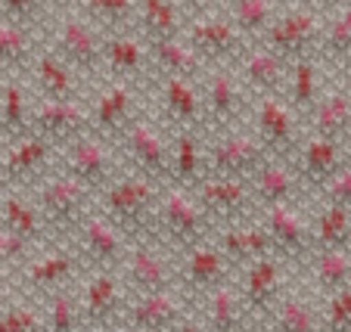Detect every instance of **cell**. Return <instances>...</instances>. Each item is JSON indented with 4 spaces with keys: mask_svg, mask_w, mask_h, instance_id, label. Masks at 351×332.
Returning <instances> with one entry per match:
<instances>
[{
    "mask_svg": "<svg viewBox=\"0 0 351 332\" xmlns=\"http://www.w3.org/2000/svg\"><path fill=\"white\" fill-rule=\"evenodd\" d=\"M115 153L121 162L131 165V174H137V177L153 180L159 186L171 183V143L143 115L128 125V131L115 143Z\"/></svg>",
    "mask_w": 351,
    "mask_h": 332,
    "instance_id": "52a82bcc",
    "label": "cell"
},
{
    "mask_svg": "<svg viewBox=\"0 0 351 332\" xmlns=\"http://www.w3.org/2000/svg\"><path fill=\"white\" fill-rule=\"evenodd\" d=\"M32 133L47 140L60 153L72 140L90 133V118H87L84 103H47L38 100L32 106Z\"/></svg>",
    "mask_w": 351,
    "mask_h": 332,
    "instance_id": "603a6c76",
    "label": "cell"
},
{
    "mask_svg": "<svg viewBox=\"0 0 351 332\" xmlns=\"http://www.w3.org/2000/svg\"><path fill=\"white\" fill-rule=\"evenodd\" d=\"M267 332H324L320 326V311L311 301L298 298V295H283L277 311L265 323Z\"/></svg>",
    "mask_w": 351,
    "mask_h": 332,
    "instance_id": "f6af8a7d",
    "label": "cell"
},
{
    "mask_svg": "<svg viewBox=\"0 0 351 332\" xmlns=\"http://www.w3.org/2000/svg\"><path fill=\"white\" fill-rule=\"evenodd\" d=\"M56 165V149L47 140L28 137L0 149V193H22L38 186Z\"/></svg>",
    "mask_w": 351,
    "mask_h": 332,
    "instance_id": "8fae6325",
    "label": "cell"
},
{
    "mask_svg": "<svg viewBox=\"0 0 351 332\" xmlns=\"http://www.w3.org/2000/svg\"><path fill=\"white\" fill-rule=\"evenodd\" d=\"M286 106L292 109L295 118H308L317 106V100L324 97V68L317 60H298L289 66L286 75Z\"/></svg>",
    "mask_w": 351,
    "mask_h": 332,
    "instance_id": "836d02e7",
    "label": "cell"
},
{
    "mask_svg": "<svg viewBox=\"0 0 351 332\" xmlns=\"http://www.w3.org/2000/svg\"><path fill=\"white\" fill-rule=\"evenodd\" d=\"M103 68L115 78V84L143 87L146 81H153L149 50H146V44L134 31L103 38Z\"/></svg>",
    "mask_w": 351,
    "mask_h": 332,
    "instance_id": "d4e9b609",
    "label": "cell"
},
{
    "mask_svg": "<svg viewBox=\"0 0 351 332\" xmlns=\"http://www.w3.org/2000/svg\"><path fill=\"white\" fill-rule=\"evenodd\" d=\"M0 227L13 236L25 240L28 246L38 248L44 242V224L34 208V202L25 193H3L0 196Z\"/></svg>",
    "mask_w": 351,
    "mask_h": 332,
    "instance_id": "ab89813d",
    "label": "cell"
},
{
    "mask_svg": "<svg viewBox=\"0 0 351 332\" xmlns=\"http://www.w3.org/2000/svg\"><path fill=\"white\" fill-rule=\"evenodd\" d=\"M308 127H311L308 137L351 146V90H348V84L324 87V97L317 100L314 112L308 115Z\"/></svg>",
    "mask_w": 351,
    "mask_h": 332,
    "instance_id": "f546056e",
    "label": "cell"
},
{
    "mask_svg": "<svg viewBox=\"0 0 351 332\" xmlns=\"http://www.w3.org/2000/svg\"><path fill=\"white\" fill-rule=\"evenodd\" d=\"M320 326H324V332H351V289H342V292L324 298Z\"/></svg>",
    "mask_w": 351,
    "mask_h": 332,
    "instance_id": "681fc988",
    "label": "cell"
},
{
    "mask_svg": "<svg viewBox=\"0 0 351 332\" xmlns=\"http://www.w3.org/2000/svg\"><path fill=\"white\" fill-rule=\"evenodd\" d=\"M252 137L265 146V153L274 162H286V165L292 162V155L298 153L302 140H305L302 127H298V118L283 103V97H258Z\"/></svg>",
    "mask_w": 351,
    "mask_h": 332,
    "instance_id": "e0dca14e",
    "label": "cell"
},
{
    "mask_svg": "<svg viewBox=\"0 0 351 332\" xmlns=\"http://www.w3.org/2000/svg\"><path fill=\"white\" fill-rule=\"evenodd\" d=\"M32 81L38 97L47 103H84L81 78L47 44L40 47V53L32 62Z\"/></svg>",
    "mask_w": 351,
    "mask_h": 332,
    "instance_id": "83f0119b",
    "label": "cell"
},
{
    "mask_svg": "<svg viewBox=\"0 0 351 332\" xmlns=\"http://www.w3.org/2000/svg\"><path fill=\"white\" fill-rule=\"evenodd\" d=\"M87 118H90V133L106 143H119V137L128 131L134 118H140L137 109V87L128 84H109L106 90H99L93 103L87 106Z\"/></svg>",
    "mask_w": 351,
    "mask_h": 332,
    "instance_id": "7402d4cb",
    "label": "cell"
},
{
    "mask_svg": "<svg viewBox=\"0 0 351 332\" xmlns=\"http://www.w3.org/2000/svg\"><path fill=\"white\" fill-rule=\"evenodd\" d=\"M115 332H134V329H128V326H119V329H115Z\"/></svg>",
    "mask_w": 351,
    "mask_h": 332,
    "instance_id": "11a10c76",
    "label": "cell"
},
{
    "mask_svg": "<svg viewBox=\"0 0 351 332\" xmlns=\"http://www.w3.org/2000/svg\"><path fill=\"white\" fill-rule=\"evenodd\" d=\"M128 298L143 295L178 292V267L171 264V255L156 242H131L121 264Z\"/></svg>",
    "mask_w": 351,
    "mask_h": 332,
    "instance_id": "9c48e42d",
    "label": "cell"
},
{
    "mask_svg": "<svg viewBox=\"0 0 351 332\" xmlns=\"http://www.w3.org/2000/svg\"><path fill=\"white\" fill-rule=\"evenodd\" d=\"M0 196H3V193H0Z\"/></svg>",
    "mask_w": 351,
    "mask_h": 332,
    "instance_id": "680465c9",
    "label": "cell"
},
{
    "mask_svg": "<svg viewBox=\"0 0 351 332\" xmlns=\"http://www.w3.org/2000/svg\"><path fill=\"white\" fill-rule=\"evenodd\" d=\"M233 273L237 270L224 261V255H221L212 242H202V246H196L193 252H186L184 261L178 264V292L202 301L206 295L230 286Z\"/></svg>",
    "mask_w": 351,
    "mask_h": 332,
    "instance_id": "ffe728a7",
    "label": "cell"
},
{
    "mask_svg": "<svg viewBox=\"0 0 351 332\" xmlns=\"http://www.w3.org/2000/svg\"><path fill=\"white\" fill-rule=\"evenodd\" d=\"M159 109L168 131L174 133H199L206 131V115H202V84H190L180 78H159Z\"/></svg>",
    "mask_w": 351,
    "mask_h": 332,
    "instance_id": "cb8c5ba5",
    "label": "cell"
},
{
    "mask_svg": "<svg viewBox=\"0 0 351 332\" xmlns=\"http://www.w3.org/2000/svg\"><path fill=\"white\" fill-rule=\"evenodd\" d=\"M186 7L178 0H140L137 19H134V34L146 47L165 44V40L184 38L186 28Z\"/></svg>",
    "mask_w": 351,
    "mask_h": 332,
    "instance_id": "4dcf8cb0",
    "label": "cell"
},
{
    "mask_svg": "<svg viewBox=\"0 0 351 332\" xmlns=\"http://www.w3.org/2000/svg\"><path fill=\"white\" fill-rule=\"evenodd\" d=\"M128 292L119 273H93L78 292L81 332H115L125 323Z\"/></svg>",
    "mask_w": 351,
    "mask_h": 332,
    "instance_id": "5bb4252c",
    "label": "cell"
},
{
    "mask_svg": "<svg viewBox=\"0 0 351 332\" xmlns=\"http://www.w3.org/2000/svg\"><path fill=\"white\" fill-rule=\"evenodd\" d=\"M40 47H44L40 34L0 22V78L7 75L10 81H16V75L32 72V62L40 53Z\"/></svg>",
    "mask_w": 351,
    "mask_h": 332,
    "instance_id": "74e56055",
    "label": "cell"
},
{
    "mask_svg": "<svg viewBox=\"0 0 351 332\" xmlns=\"http://www.w3.org/2000/svg\"><path fill=\"white\" fill-rule=\"evenodd\" d=\"M78 270H81L78 252H75L72 246H53L40 255L34 252V258L16 273L13 283H19L16 292L25 301L28 298L44 301L47 295L56 292V289L72 286V279L78 277Z\"/></svg>",
    "mask_w": 351,
    "mask_h": 332,
    "instance_id": "7c38bea8",
    "label": "cell"
},
{
    "mask_svg": "<svg viewBox=\"0 0 351 332\" xmlns=\"http://www.w3.org/2000/svg\"><path fill=\"white\" fill-rule=\"evenodd\" d=\"M190 317L186 305L178 292L143 295V298H128L125 323L134 332H178L180 323Z\"/></svg>",
    "mask_w": 351,
    "mask_h": 332,
    "instance_id": "4316f807",
    "label": "cell"
},
{
    "mask_svg": "<svg viewBox=\"0 0 351 332\" xmlns=\"http://www.w3.org/2000/svg\"><path fill=\"white\" fill-rule=\"evenodd\" d=\"M351 162V146L342 143H330V140H317V137H305L298 153L292 155L289 168L295 174L302 193H324V186L342 171Z\"/></svg>",
    "mask_w": 351,
    "mask_h": 332,
    "instance_id": "ac0fdd59",
    "label": "cell"
},
{
    "mask_svg": "<svg viewBox=\"0 0 351 332\" xmlns=\"http://www.w3.org/2000/svg\"><path fill=\"white\" fill-rule=\"evenodd\" d=\"M208 240H212V224L199 212L193 193L178 190V186H165L159 214H156V246H162L168 255L184 258L186 252H193Z\"/></svg>",
    "mask_w": 351,
    "mask_h": 332,
    "instance_id": "277c9868",
    "label": "cell"
},
{
    "mask_svg": "<svg viewBox=\"0 0 351 332\" xmlns=\"http://www.w3.org/2000/svg\"><path fill=\"white\" fill-rule=\"evenodd\" d=\"M208 242L224 255V261L237 273L243 270V267L261 261V258H274V246H271V240H267L261 220H245V224L221 227V230L212 233Z\"/></svg>",
    "mask_w": 351,
    "mask_h": 332,
    "instance_id": "484cf974",
    "label": "cell"
},
{
    "mask_svg": "<svg viewBox=\"0 0 351 332\" xmlns=\"http://www.w3.org/2000/svg\"><path fill=\"white\" fill-rule=\"evenodd\" d=\"M146 50H149L153 75H159V78H180V81H190V84H202L206 81L208 68L202 66V60L193 53L184 38L153 44V47H146Z\"/></svg>",
    "mask_w": 351,
    "mask_h": 332,
    "instance_id": "d6a6232c",
    "label": "cell"
},
{
    "mask_svg": "<svg viewBox=\"0 0 351 332\" xmlns=\"http://www.w3.org/2000/svg\"><path fill=\"white\" fill-rule=\"evenodd\" d=\"M0 332H47L40 311L32 301L19 298L0 311Z\"/></svg>",
    "mask_w": 351,
    "mask_h": 332,
    "instance_id": "c3c4849f",
    "label": "cell"
},
{
    "mask_svg": "<svg viewBox=\"0 0 351 332\" xmlns=\"http://www.w3.org/2000/svg\"><path fill=\"white\" fill-rule=\"evenodd\" d=\"M324 22H326L324 7L292 3V7L280 10V16L271 22V28L255 44L267 47L286 66H292L298 60H317L320 38H324Z\"/></svg>",
    "mask_w": 351,
    "mask_h": 332,
    "instance_id": "7a4b0ae2",
    "label": "cell"
},
{
    "mask_svg": "<svg viewBox=\"0 0 351 332\" xmlns=\"http://www.w3.org/2000/svg\"><path fill=\"white\" fill-rule=\"evenodd\" d=\"M53 7L38 3V0H0V22L28 28L34 34H44L47 25L53 22Z\"/></svg>",
    "mask_w": 351,
    "mask_h": 332,
    "instance_id": "7dc6e473",
    "label": "cell"
},
{
    "mask_svg": "<svg viewBox=\"0 0 351 332\" xmlns=\"http://www.w3.org/2000/svg\"><path fill=\"white\" fill-rule=\"evenodd\" d=\"M351 56V3L336 7L324 22V38H320L317 62L345 66Z\"/></svg>",
    "mask_w": 351,
    "mask_h": 332,
    "instance_id": "ee69618b",
    "label": "cell"
},
{
    "mask_svg": "<svg viewBox=\"0 0 351 332\" xmlns=\"http://www.w3.org/2000/svg\"><path fill=\"white\" fill-rule=\"evenodd\" d=\"M40 320L47 332H81V314H78V292L75 286L56 289L40 301Z\"/></svg>",
    "mask_w": 351,
    "mask_h": 332,
    "instance_id": "bcb514c9",
    "label": "cell"
},
{
    "mask_svg": "<svg viewBox=\"0 0 351 332\" xmlns=\"http://www.w3.org/2000/svg\"><path fill=\"white\" fill-rule=\"evenodd\" d=\"M308 264H311V279L320 298L351 289V252H314Z\"/></svg>",
    "mask_w": 351,
    "mask_h": 332,
    "instance_id": "7bdbcfd3",
    "label": "cell"
},
{
    "mask_svg": "<svg viewBox=\"0 0 351 332\" xmlns=\"http://www.w3.org/2000/svg\"><path fill=\"white\" fill-rule=\"evenodd\" d=\"M199 305H202V329L206 332H252L255 329V323L245 314L233 283L206 295Z\"/></svg>",
    "mask_w": 351,
    "mask_h": 332,
    "instance_id": "e575fe53",
    "label": "cell"
},
{
    "mask_svg": "<svg viewBox=\"0 0 351 332\" xmlns=\"http://www.w3.org/2000/svg\"><path fill=\"white\" fill-rule=\"evenodd\" d=\"M32 133V100L19 81H7L0 87V146Z\"/></svg>",
    "mask_w": 351,
    "mask_h": 332,
    "instance_id": "f35d334b",
    "label": "cell"
},
{
    "mask_svg": "<svg viewBox=\"0 0 351 332\" xmlns=\"http://www.w3.org/2000/svg\"><path fill=\"white\" fill-rule=\"evenodd\" d=\"M345 66H348V72H351V56H348V62H345Z\"/></svg>",
    "mask_w": 351,
    "mask_h": 332,
    "instance_id": "6f0895ef",
    "label": "cell"
},
{
    "mask_svg": "<svg viewBox=\"0 0 351 332\" xmlns=\"http://www.w3.org/2000/svg\"><path fill=\"white\" fill-rule=\"evenodd\" d=\"M34 208L40 214L44 233H53L60 240H75V233L81 230L87 218H90V202L93 196L66 174L53 171L47 174L38 186H34Z\"/></svg>",
    "mask_w": 351,
    "mask_h": 332,
    "instance_id": "3957f363",
    "label": "cell"
},
{
    "mask_svg": "<svg viewBox=\"0 0 351 332\" xmlns=\"http://www.w3.org/2000/svg\"><path fill=\"white\" fill-rule=\"evenodd\" d=\"M184 40L206 68H233L249 50V40L230 25V19L221 10L190 16L184 28Z\"/></svg>",
    "mask_w": 351,
    "mask_h": 332,
    "instance_id": "8992f818",
    "label": "cell"
},
{
    "mask_svg": "<svg viewBox=\"0 0 351 332\" xmlns=\"http://www.w3.org/2000/svg\"><path fill=\"white\" fill-rule=\"evenodd\" d=\"M249 193L255 199L258 212L280 205H295L302 199V186H298L295 174L286 162H267L252 180H249Z\"/></svg>",
    "mask_w": 351,
    "mask_h": 332,
    "instance_id": "1f68e13d",
    "label": "cell"
},
{
    "mask_svg": "<svg viewBox=\"0 0 351 332\" xmlns=\"http://www.w3.org/2000/svg\"><path fill=\"white\" fill-rule=\"evenodd\" d=\"M245 109V90L239 84L233 68H208L202 81V115H206V131L215 137L239 131Z\"/></svg>",
    "mask_w": 351,
    "mask_h": 332,
    "instance_id": "2e32d148",
    "label": "cell"
},
{
    "mask_svg": "<svg viewBox=\"0 0 351 332\" xmlns=\"http://www.w3.org/2000/svg\"><path fill=\"white\" fill-rule=\"evenodd\" d=\"M190 193L196 199L199 212L206 214V220L212 224V233L221 230V227L255 220V212H258L252 193H249V183H237V180L206 177Z\"/></svg>",
    "mask_w": 351,
    "mask_h": 332,
    "instance_id": "9a60e30c",
    "label": "cell"
},
{
    "mask_svg": "<svg viewBox=\"0 0 351 332\" xmlns=\"http://www.w3.org/2000/svg\"><path fill=\"white\" fill-rule=\"evenodd\" d=\"M56 171L66 174L78 186H84L90 196L106 193L109 186L121 177V159L115 153L112 143L84 133V137L72 140L69 146L56 153Z\"/></svg>",
    "mask_w": 351,
    "mask_h": 332,
    "instance_id": "5b68a950",
    "label": "cell"
},
{
    "mask_svg": "<svg viewBox=\"0 0 351 332\" xmlns=\"http://www.w3.org/2000/svg\"><path fill=\"white\" fill-rule=\"evenodd\" d=\"M50 50L78 78H97L103 72V38L75 10L53 16V44H50Z\"/></svg>",
    "mask_w": 351,
    "mask_h": 332,
    "instance_id": "30bf717a",
    "label": "cell"
},
{
    "mask_svg": "<svg viewBox=\"0 0 351 332\" xmlns=\"http://www.w3.org/2000/svg\"><path fill=\"white\" fill-rule=\"evenodd\" d=\"M32 258H34V246H28L25 240H19V236H13L10 230L0 227V270L16 277Z\"/></svg>",
    "mask_w": 351,
    "mask_h": 332,
    "instance_id": "f907efd6",
    "label": "cell"
},
{
    "mask_svg": "<svg viewBox=\"0 0 351 332\" xmlns=\"http://www.w3.org/2000/svg\"><path fill=\"white\" fill-rule=\"evenodd\" d=\"M206 180V137L174 133L171 137V183L178 190H196Z\"/></svg>",
    "mask_w": 351,
    "mask_h": 332,
    "instance_id": "d590c367",
    "label": "cell"
},
{
    "mask_svg": "<svg viewBox=\"0 0 351 332\" xmlns=\"http://www.w3.org/2000/svg\"><path fill=\"white\" fill-rule=\"evenodd\" d=\"M237 295L255 326H265L286 295V264L280 258H261L239 270Z\"/></svg>",
    "mask_w": 351,
    "mask_h": 332,
    "instance_id": "4fadbf2b",
    "label": "cell"
},
{
    "mask_svg": "<svg viewBox=\"0 0 351 332\" xmlns=\"http://www.w3.org/2000/svg\"><path fill=\"white\" fill-rule=\"evenodd\" d=\"M280 3L277 0H230L221 7V13L230 19V25L243 34L249 44L261 40V34L271 28V22L280 16Z\"/></svg>",
    "mask_w": 351,
    "mask_h": 332,
    "instance_id": "60d3db41",
    "label": "cell"
},
{
    "mask_svg": "<svg viewBox=\"0 0 351 332\" xmlns=\"http://www.w3.org/2000/svg\"><path fill=\"white\" fill-rule=\"evenodd\" d=\"M13 295H16V286H13V277H10L7 270H0V311L7 305H13Z\"/></svg>",
    "mask_w": 351,
    "mask_h": 332,
    "instance_id": "f5cc1de1",
    "label": "cell"
},
{
    "mask_svg": "<svg viewBox=\"0 0 351 332\" xmlns=\"http://www.w3.org/2000/svg\"><path fill=\"white\" fill-rule=\"evenodd\" d=\"M178 332H206V329H202V323H199V320L186 317L184 323H180V329H178Z\"/></svg>",
    "mask_w": 351,
    "mask_h": 332,
    "instance_id": "db71d44e",
    "label": "cell"
},
{
    "mask_svg": "<svg viewBox=\"0 0 351 332\" xmlns=\"http://www.w3.org/2000/svg\"><path fill=\"white\" fill-rule=\"evenodd\" d=\"M72 10L99 38H115V34L134 31V19H137V3L134 0H84V3H75Z\"/></svg>",
    "mask_w": 351,
    "mask_h": 332,
    "instance_id": "8d00e7d4",
    "label": "cell"
},
{
    "mask_svg": "<svg viewBox=\"0 0 351 332\" xmlns=\"http://www.w3.org/2000/svg\"><path fill=\"white\" fill-rule=\"evenodd\" d=\"M72 248L78 252L81 264H87L93 273H119L128 255V242L121 240V233L99 212H90V218L81 224Z\"/></svg>",
    "mask_w": 351,
    "mask_h": 332,
    "instance_id": "d6986e66",
    "label": "cell"
},
{
    "mask_svg": "<svg viewBox=\"0 0 351 332\" xmlns=\"http://www.w3.org/2000/svg\"><path fill=\"white\" fill-rule=\"evenodd\" d=\"M314 252H351V212L324 205L311 224Z\"/></svg>",
    "mask_w": 351,
    "mask_h": 332,
    "instance_id": "b9f144b4",
    "label": "cell"
},
{
    "mask_svg": "<svg viewBox=\"0 0 351 332\" xmlns=\"http://www.w3.org/2000/svg\"><path fill=\"white\" fill-rule=\"evenodd\" d=\"M252 332H267V329H265V326H255V329H252Z\"/></svg>",
    "mask_w": 351,
    "mask_h": 332,
    "instance_id": "9f6ffc18",
    "label": "cell"
},
{
    "mask_svg": "<svg viewBox=\"0 0 351 332\" xmlns=\"http://www.w3.org/2000/svg\"><path fill=\"white\" fill-rule=\"evenodd\" d=\"M267 162L274 159L265 153V146L258 140L245 131L212 137V143H206V177L249 183Z\"/></svg>",
    "mask_w": 351,
    "mask_h": 332,
    "instance_id": "ba28073f",
    "label": "cell"
},
{
    "mask_svg": "<svg viewBox=\"0 0 351 332\" xmlns=\"http://www.w3.org/2000/svg\"><path fill=\"white\" fill-rule=\"evenodd\" d=\"M320 199H324V205H336V208L351 212V162L324 186Z\"/></svg>",
    "mask_w": 351,
    "mask_h": 332,
    "instance_id": "816d5d0a",
    "label": "cell"
},
{
    "mask_svg": "<svg viewBox=\"0 0 351 332\" xmlns=\"http://www.w3.org/2000/svg\"><path fill=\"white\" fill-rule=\"evenodd\" d=\"M162 190L137 174H121L106 193H99V214L131 242H156V214H159Z\"/></svg>",
    "mask_w": 351,
    "mask_h": 332,
    "instance_id": "6da1fadb",
    "label": "cell"
},
{
    "mask_svg": "<svg viewBox=\"0 0 351 332\" xmlns=\"http://www.w3.org/2000/svg\"><path fill=\"white\" fill-rule=\"evenodd\" d=\"M243 90L255 93V97H280L286 87V75H289V66H286L280 56H274L267 47L261 44H249V50L243 53V60L233 66Z\"/></svg>",
    "mask_w": 351,
    "mask_h": 332,
    "instance_id": "f1b7e54d",
    "label": "cell"
},
{
    "mask_svg": "<svg viewBox=\"0 0 351 332\" xmlns=\"http://www.w3.org/2000/svg\"><path fill=\"white\" fill-rule=\"evenodd\" d=\"M261 227H265L267 240L274 246V258H280L283 264H305L314 255L311 246V224H308L295 205H280L267 208L261 214Z\"/></svg>",
    "mask_w": 351,
    "mask_h": 332,
    "instance_id": "44dd1931",
    "label": "cell"
}]
</instances>
